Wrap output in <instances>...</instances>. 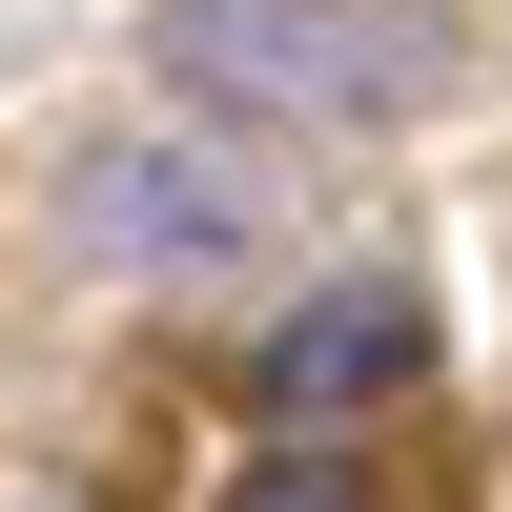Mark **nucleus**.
Here are the masks:
<instances>
[{
    "instance_id": "3",
    "label": "nucleus",
    "mask_w": 512,
    "mask_h": 512,
    "mask_svg": "<svg viewBox=\"0 0 512 512\" xmlns=\"http://www.w3.org/2000/svg\"><path fill=\"white\" fill-rule=\"evenodd\" d=\"M410 369H431V308H410V287H328V308L267 328V410L287 431H349V410H390Z\"/></svg>"
},
{
    "instance_id": "2",
    "label": "nucleus",
    "mask_w": 512,
    "mask_h": 512,
    "mask_svg": "<svg viewBox=\"0 0 512 512\" xmlns=\"http://www.w3.org/2000/svg\"><path fill=\"white\" fill-rule=\"evenodd\" d=\"M62 226L103 246V267H246V246H287L267 164H226V144H82Z\"/></svg>"
},
{
    "instance_id": "1",
    "label": "nucleus",
    "mask_w": 512,
    "mask_h": 512,
    "mask_svg": "<svg viewBox=\"0 0 512 512\" xmlns=\"http://www.w3.org/2000/svg\"><path fill=\"white\" fill-rule=\"evenodd\" d=\"M144 62L246 103V123H410L472 82V21L451 0H164Z\"/></svg>"
},
{
    "instance_id": "4",
    "label": "nucleus",
    "mask_w": 512,
    "mask_h": 512,
    "mask_svg": "<svg viewBox=\"0 0 512 512\" xmlns=\"http://www.w3.org/2000/svg\"><path fill=\"white\" fill-rule=\"evenodd\" d=\"M226 512H369V472L308 431V451H267V472H226Z\"/></svg>"
}]
</instances>
